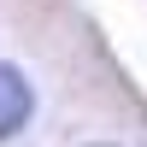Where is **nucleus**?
Masks as SVG:
<instances>
[{
    "label": "nucleus",
    "instance_id": "f257e3e1",
    "mask_svg": "<svg viewBox=\"0 0 147 147\" xmlns=\"http://www.w3.org/2000/svg\"><path fill=\"white\" fill-rule=\"evenodd\" d=\"M30 112H35V88L24 82L18 65H0V141L18 136V129L30 124Z\"/></svg>",
    "mask_w": 147,
    "mask_h": 147
}]
</instances>
